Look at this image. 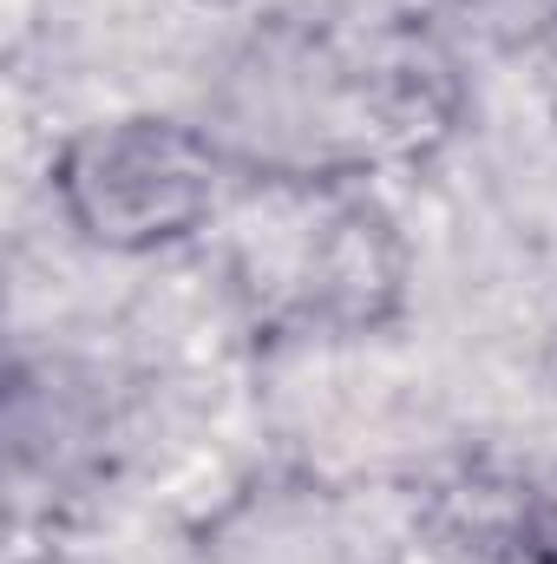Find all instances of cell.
<instances>
[{"instance_id": "6da1fadb", "label": "cell", "mask_w": 557, "mask_h": 564, "mask_svg": "<svg viewBox=\"0 0 557 564\" xmlns=\"http://www.w3.org/2000/svg\"><path fill=\"white\" fill-rule=\"evenodd\" d=\"M459 119L466 73L426 13L270 20L230 53L204 112L237 177L263 184H374L426 164Z\"/></svg>"}, {"instance_id": "7a4b0ae2", "label": "cell", "mask_w": 557, "mask_h": 564, "mask_svg": "<svg viewBox=\"0 0 557 564\" xmlns=\"http://www.w3.org/2000/svg\"><path fill=\"white\" fill-rule=\"evenodd\" d=\"M230 276L263 335L348 341L407 308V237L374 184H263L237 177Z\"/></svg>"}, {"instance_id": "3957f363", "label": "cell", "mask_w": 557, "mask_h": 564, "mask_svg": "<svg viewBox=\"0 0 557 564\" xmlns=\"http://www.w3.org/2000/svg\"><path fill=\"white\" fill-rule=\"evenodd\" d=\"M59 224L99 257H157L204 237L230 197L237 164L204 119L119 112L59 139L46 164Z\"/></svg>"}, {"instance_id": "277c9868", "label": "cell", "mask_w": 557, "mask_h": 564, "mask_svg": "<svg viewBox=\"0 0 557 564\" xmlns=\"http://www.w3.org/2000/svg\"><path fill=\"white\" fill-rule=\"evenodd\" d=\"M419 506L381 486L328 479L308 466H270L237 479L197 525V564H401Z\"/></svg>"}, {"instance_id": "5b68a950", "label": "cell", "mask_w": 557, "mask_h": 564, "mask_svg": "<svg viewBox=\"0 0 557 564\" xmlns=\"http://www.w3.org/2000/svg\"><path fill=\"white\" fill-rule=\"evenodd\" d=\"M419 532H446L492 564H557V459L551 466H466L419 499Z\"/></svg>"}, {"instance_id": "8992f818", "label": "cell", "mask_w": 557, "mask_h": 564, "mask_svg": "<svg viewBox=\"0 0 557 564\" xmlns=\"http://www.w3.org/2000/svg\"><path fill=\"white\" fill-rule=\"evenodd\" d=\"M433 20L485 46H532L557 26V0H433Z\"/></svg>"}]
</instances>
